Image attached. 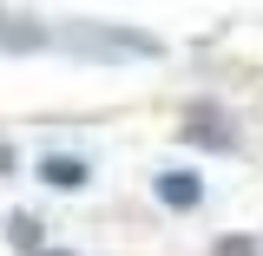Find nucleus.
<instances>
[{
	"label": "nucleus",
	"instance_id": "nucleus-3",
	"mask_svg": "<svg viewBox=\"0 0 263 256\" xmlns=\"http://www.w3.org/2000/svg\"><path fill=\"white\" fill-rule=\"evenodd\" d=\"M152 191H158L164 210H197V204H204V178H197V171H158Z\"/></svg>",
	"mask_w": 263,
	"mask_h": 256
},
{
	"label": "nucleus",
	"instance_id": "nucleus-7",
	"mask_svg": "<svg viewBox=\"0 0 263 256\" xmlns=\"http://www.w3.org/2000/svg\"><path fill=\"white\" fill-rule=\"evenodd\" d=\"M40 256H72V250H40Z\"/></svg>",
	"mask_w": 263,
	"mask_h": 256
},
{
	"label": "nucleus",
	"instance_id": "nucleus-4",
	"mask_svg": "<svg viewBox=\"0 0 263 256\" xmlns=\"http://www.w3.org/2000/svg\"><path fill=\"white\" fill-rule=\"evenodd\" d=\"M86 178H92V164L79 151H46L40 158V184H53V191H86Z\"/></svg>",
	"mask_w": 263,
	"mask_h": 256
},
{
	"label": "nucleus",
	"instance_id": "nucleus-2",
	"mask_svg": "<svg viewBox=\"0 0 263 256\" xmlns=\"http://www.w3.org/2000/svg\"><path fill=\"white\" fill-rule=\"evenodd\" d=\"M178 138H184V145H211V151H237V125H230L217 105H197L191 119L178 125Z\"/></svg>",
	"mask_w": 263,
	"mask_h": 256
},
{
	"label": "nucleus",
	"instance_id": "nucleus-1",
	"mask_svg": "<svg viewBox=\"0 0 263 256\" xmlns=\"http://www.w3.org/2000/svg\"><path fill=\"white\" fill-rule=\"evenodd\" d=\"M53 46L72 53V60H99V66H119V60H158L164 46L152 33H132V27H105V20H79V27H60Z\"/></svg>",
	"mask_w": 263,
	"mask_h": 256
},
{
	"label": "nucleus",
	"instance_id": "nucleus-6",
	"mask_svg": "<svg viewBox=\"0 0 263 256\" xmlns=\"http://www.w3.org/2000/svg\"><path fill=\"white\" fill-rule=\"evenodd\" d=\"M211 256H257V237H217Z\"/></svg>",
	"mask_w": 263,
	"mask_h": 256
},
{
	"label": "nucleus",
	"instance_id": "nucleus-5",
	"mask_svg": "<svg viewBox=\"0 0 263 256\" xmlns=\"http://www.w3.org/2000/svg\"><path fill=\"white\" fill-rule=\"evenodd\" d=\"M7 237H13V250H46V243H40V224H33V217H20V210H13V217H7Z\"/></svg>",
	"mask_w": 263,
	"mask_h": 256
}]
</instances>
